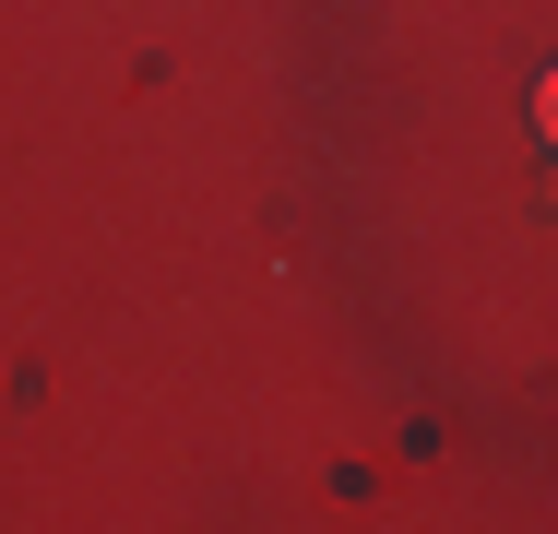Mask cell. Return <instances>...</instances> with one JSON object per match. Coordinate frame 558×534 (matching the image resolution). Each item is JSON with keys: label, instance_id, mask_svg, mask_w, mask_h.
Returning <instances> with one entry per match:
<instances>
[{"label": "cell", "instance_id": "cell-1", "mask_svg": "<svg viewBox=\"0 0 558 534\" xmlns=\"http://www.w3.org/2000/svg\"><path fill=\"white\" fill-rule=\"evenodd\" d=\"M547 143H558V84H547Z\"/></svg>", "mask_w": 558, "mask_h": 534}]
</instances>
